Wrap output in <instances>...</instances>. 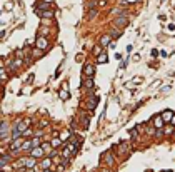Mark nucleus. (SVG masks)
<instances>
[{"label":"nucleus","instance_id":"nucleus-1","mask_svg":"<svg viewBox=\"0 0 175 172\" xmlns=\"http://www.w3.org/2000/svg\"><path fill=\"white\" fill-rule=\"evenodd\" d=\"M113 25H115L117 28H123L128 25V17L125 15V13H120L119 17H115V20H113Z\"/></svg>","mask_w":175,"mask_h":172},{"label":"nucleus","instance_id":"nucleus-9","mask_svg":"<svg viewBox=\"0 0 175 172\" xmlns=\"http://www.w3.org/2000/svg\"><path fill=\"white\" fill-rule=\"evenodd\" d=\"M50 166H52V159H50V157H47V159H44L42 160V164H40V167L42 169H50Z\"/></svg>","mask_w":175,"mask_h":172},{"label":"nucleus","instance_id":"nucleus-6","mask_svg":"<svg viewBox=\"0 0 175 172\" xmlns=\"http://www.w3.org/2000/svg\"><path fill=\"white\" fill-rule=\"evenodd\" d=\"M38 15L42 17V19H52L53 15H55V12H53L52 9H47V10H42V12H37Z\"/></svg>","mask_w":175,"mask_h":172},{"label":"nucleus","instance_id":"nucleus-27","mask_svg":"<svg viewBox=\"0 0 175 172\" xmlns=\"http://www.w3.org/2000/svg\"><path fill=\"white\" fill-rule=\"evenodd\" d=\"M130 135H132V137H134V139H137V137H138V135H137V130H135V129H134V130L130 132Z\"/></svg>","mask_w":175,"mask_h":172},{"label":"nucleus","instance_id":"nucleus-25","mask_svg":"<svg viewBox=\"0 0 175 172\" xmlns=\"http://www.w3.org/2000/svg\"><path fill=\"white\" fill-rule=\"evenodd\" d=\"M70 154H72V152H70V150H69V147H67V149H65V150H63V152H62L63 159H69V157H70Z\"/></svg>","mask_w":175,"mask_h":172},{"label":"nucleus","instance_id":"nucleus-5","mask_svg":"<svg viewBox=\"0 0 175 172\" xmlns=\"http://www.w3.org/2000/svg\"><path fill=\"white\" fill-rule=\"evenodd\" d=\"M95 74V67L92 65V64H87V65L84 67V75L85 77H94Z\"/></svg>","mask_w":175,"mask_h":172},{"label":"nucleus","instance_id":"nucleus-8","mask_svg":"<svg viewBox=\"0 0 175 172\" xmlns=\"http://www.w3.org/2000/svg\"><path fill=\"white\" fill-rule=\"evenodd\" d=\"M97 104H98V97H90L87 100V109L88 110H94L95 107H97Z\"/></svg>","mask_w":175,"mask_h":172},{"label":"nucleus","instance_id":"nucleus-23","mask_svg":"<svg viewBox=\"0 0 175 172\" xmlns=\"http://www.w3.org/2000/svg\"><path fill=\"white\" fill-rule=\"evenodd\" d=\"M97 12H98V10L95 9V7H92V10H90V12H88V19H94V17L97 15Z\"/></svg>","mask_w":175,"mask_h":172},{"label":"nucleus","instance_id":"nucleus-12","mask_svg":"<svg viewBox=\"0 0 175 172\" xmlns=\"http://www.w3.org/2000/svg\"><path fill=\"white\" fill-rule=\"evenodd\" d=\"M153 125H155L157 129H162V125H163V119H162V117H155V119H153Z\"/></svg>","mask_w":175,"mask_h":172},{"label":"nucleus","instance_id":"nucleus-31","mask_svg":"<svg viewBox=\"0 0 175 172\" xmlns=\"http://www.w3.org/2000/svg\"><path fill=\"white\" fill-rule=\"evenodd\" d=\"M44 2H48V3H52V2H53V0H44Z\"/></svg>","mask_w":175,"mask_h":172},{"label":"nucleus","instance_id":"nucleus-20","mask_svg":"<svg viewBox=\"0 0 175 172\" xmlns=\"http://www.w3.org/2000/svg\"><path fill=\"white\" fill-rule=\"evenodd\" d=\"M20 135H22V132H20L17 127H13L12 129V139H17V137H20Z\"/></svg>","mask_w":175,"mask_h":172},{"label":"nucleus","instance_id":"nucleus-7","mask_svg":"<svg viewBox=\"0 0 175 172\" xmlns=\"http://www.w3.org/2000/svg\"><path fill=\"white\" fill-rule=\"evenodd\" d=\"M22 144H23V141L20 137H17V139H13V142L10 144V149H12V150H20Z\"/></svg>","mask_w":175,"mask_h":172},{"label":"nucleus","instance_id":"nucleus-21","mask_svg":"<svg viewBox=\"0 0 175 172\" xmlns=\"http://www.w3.org/2000/svg\"><path fill=\"white\" fill-rule=\"evenodd\" d=\"M105 162L109 164V166H113V157H112V154H105Z\"/></svg>","mask_w":175,"mask_h":172},{"label":"nucleus","instance_id":"nucleus-24","mask_svg":"<svg viewBox=\"0 0 175 172\" xmlns=\"http://www.w3.org/2000/svg\"><path fill=\"white\" fill-rule=\"evenodd\" d=\"M110 37H120V30H117V27L115 28H113V30H112V34H110Z\"/></svg>","mask_w":175,"mask_h":172},{"label":"nucleus","instance_id":"nucleus-17","mask_svg":"<svg viewBox=\"0 0 175 172\" xmlns=\"http://www.w3.org/2000/svg\"><path fill=\"white\" fill-rule=\"evenodd\" d=\"M30 149H32L30 141H23V144H22V147H20V150H30Z\"/></svg>","mask_w":175,"mask_h":172},{"label":"nucleus","instance_id":"nucleus-2","mask_svg":"<svg viewBox=\"0 0 175 172\" xmlns=\"http://www.w3.org/2000/svg\"><path fill=\"white\" fill-rule=\"evenodd\" d=\"M44 154H45V150H44V147H42V145L30 149V156L35 157V159H40V157H44Z\"/></svg>","mask_w":175,"mask_h":172},{"label":"nucleus","instance_id":"nucleus-14","mask_svg":"<svg viewBox=\"0 0 175 172\" xmlns=\"http://www.w3.org/2000/svg\"><path fill=\"white\" fill-rule=\"evenodd\" d=\"M107 60H109V59H107V53H98V57H97V62L98 64H105Z\"/></svg>","mask_w":175,"mask_h":172},{"label":"nucleus","instance_id":"nucleus-28","mask_svg":"<svg viewBox=\"0 0 175 172\" xmlns=\"http://www.w3.org/2000/svg\"><path fill=\"white\" fill-rule=\"evenodd\" d=\"M170 132H173V129H170V127H165V134H170Z\"/></svg>","mask_w":175,"mask_h":172},{"label":"nucleus","instance_id":"nucleus-29","mask_svg":"<svg viewBox=\"0 0 175 172\" xmlns=\"http://www.w3.org/2000/svg\"><path fill=\"white\" fill-rule=\"evenodd\" d=\"M127 3H135V2H138V0H125Z\"/></svg>","mask_w":175,"mask_h":172},{"label":"nucleus","instance_id":"nucleus-16","mask_svg":"<svg viewBox=\"0 0 175 172\" xmlns=\"http://www.w3.org/2000/svg\"><path fill=\"white\" fill-rule=\"evenodd\" d=\"M40 137H38V135H37V137H34V139H32V141H30V144H32V147H38V145H40Z\"/></svg>","mask_w":175,"mask_h":172},{"label":"nucleus","instance_id":"nucleus-10","mask_svg":"<svg viewBox=\"0 0 175 172\" xmlns=\"http://www.w3.org/2000/svg\"><path fill=\"white\" fill-rule=\"evenodd\" d=\"M172 117H173V114L170 112V110H165V112L162 114V119H163V122H170V120H172Z\"/></svg>","mask_w":175,"mask_h":172},{"label":"nucleus","instance_id":"nucleus-26","mask_svg":"<svg viewBox=\"0 0 175 172\" xmlns=\"http://www.w3.org/2000/svg\"><path fill=\"white\" fill-rule=\"evenodd\" d=\"M94 53H95V55H98V53H102V45H97V47L94 49Z\"/></svg>","mask_w":175,"mask_h":172},{"label":"nucleus","instance_id":"nucleus-30","mask_svg":"<svg viewBox=\"0 0 175 172\" xmlns=\"http://www.w3.org/2000/svg\"><path fill=\"white\" fill-rule=\"evenodd\" d=\"M172 124H173V125H175V115H173V117H172Z\"/></svg>","mask_w":175,"mask_h":172},{"label":"nucleus","instance_id":"nucleus-4","mask_svg":"<svg viewBox=\"0 0 175 172\" xmlns=\"http://www.w3.org/2000/svg\"><path fill=\"white\" fill-rule=\"evenodd\" d=\"M35 45H37V49H40V50H47L48 49V40L45 37H38L37 42H35Z\"/></svg>","mask_w":175,"mask_h":172},{"label":"nucleus","instance_id":"nucleus-19","mask_svg":"<svg viewBox=\"0 0 175 172\" xmlns=\"http://www.w3.org/2000/svg\"><path fill=\"white\" fill-rule=\"evenodd\" d=\"M84 87H87V89H92V87H94V80H92V77H88L87 80L84 82Z\"/></svg>","mask_w":175,"mask_h":172},{"label":"nucleus","instance_id":"nucleus-13","mask_svg":"<svg viewBox=\"0 0 175 172\" xmlns=\"http://www.w3.org/2000/svg\"><path fill=\"white\" fill-rule=\"evenodd\" d=\"M60 99H62V100H67V99H69L70 97V94H69V90H67V87H63V90H60Z\"/></svg>","mask_w":175,"mask_h":172},{"label":"nucleus","instance_id":"nucleus-18","mask_svg":"<svg viewBox=\"0 0 175 172\" xmlns=\"http://www.w3.org/2000/svg\"><path fill=\"white\" fill-rule=\"evenodd\" d=\"M50 145H52L53 149H55V147H60V145H62V141H60V139H52Z\"/></svg>","mask_w":175,"mask_h":172},{"label":"nucleus","instance_id":"nucleus-22","mask_svg":"<svg viewBox=\"0 0 175 172\" xmlns=\"http://www.w3.org/2000/svg\"><path fill=\"white\" fill-rule=\"evenodd\" d=\"M0 80H7V70L0 67Z\"/></svg>","mask_w":175,"mask_h":172},{"label":"nucleus","instance_id":"nucleus-32","mask_svg":"<svg viewBox=\"0 0 175 172\" xmlns=\"http://www.w3.org/2000/svg\"><path fill=\"white\" fill-rule=\"evenodd\" d=\"M44 172H53V170H50V169H45Z\"/></svg>","mask_w":175,"mask_h":172},{"label":"nucleus","instance_id":"nucleus-11","mask_svg":"<svg viewBox=\"0 0 175 172\" xmlns=\"http://www.w3.org/2000/svg\"><path fill=\"white\" fill-rule=\"evenodd\" d=\"M109 44H110V35H102V38H100V45H102V47H107Z\"/></svg>","mask_w":175,"mask_h":172},{"label":"nucleus","instance_id":"nucleus-3","mask_svg":"<svg viewBox=\"0 0 175 172\" xmlns=\"http://www.w3.org/2000/svg\"><path fill=\"white\" fill-rule=\"evenodd\" d=\"M9 134H10L9 124H7V122H2V124H0V141H3L5 137H9Z\"/></svg>","mask_w":175,"mask_h":172},{"label":"nucleus","instance_id":"nucleus-15","mask_svg":"<svg viewBox=\"0 0 175 172\" xmlns=\"http://www.w3.org/2000/svg\"><path fill=\"white\" fill-rule=\"evenodd\" d=\"M9 162H10V157H9V156H2V157H0V167H2V166H7Z\"/></svg>","mask_w":175,"mask_h":172}]
</instances>
